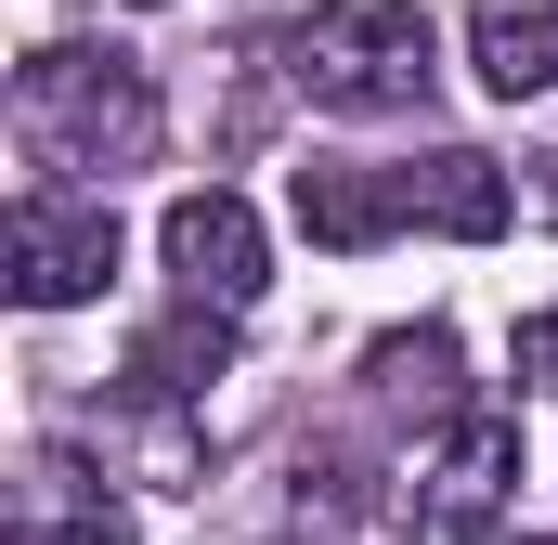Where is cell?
<instances>
[{"instance_id":"cell-1","label":"cell","mask_w":558,"mask_h":545,"mask_svg":"<svg viewBox=\"0 0 558 545\" xmlns=\"http://www.w3.org/2000/svg\"><path fill=\"white\" fill-rule=\"evenodd\" d=\"M299 234L312 247H390V234H507V169L481 143H441V156H312L299 169Z\"/></svg>"},{"instance_id":"cell-2","label":"cell","mask_w":558,"mask_h":545,"mask_svg":"<svg viewBox=\"0 0 558 545\" xmlns=\"http://www.w3.org/2000/svg\"><path fill=\"white\" fill-rule=\"evenodd\" d=\"M13 118L26 143L52 156V169H92V182H118L156 156V78H143L131 52H105V39H39L26 65H13Z\"/></svg>"},{"instance_id":"cell-3","label":"cell","mask_w":558,"mask_h":545,"mask_svg":"<svg viewBox=\"0 0 558 545\" xmlns=\"http://www.w3.org/2000/svg\"><path fill=\"white\" fill-rule=\"evenodd\" d=\"M286 78L338 118H428L441 92V26L416 0H312L286 26Z\"/></svg>"},{"instance_id":"cell-4","label":"cell","mask_w":558,"mask_h":545,"mask_svg":"<svg viewBox=\"0 0 558 545\" xmlns=\"http://www.w3.org/2000/svg\"><path fill=\"white\" fill-rule=\"evenodd\" d=\"M507 481H520V415H507V403L441 415V441H428L416 481H403L416 545H481V533H494V507H507Z\"/></svg>"},{"instance_id":"cell-5","label":"cell","mask_w":558,"mask_h":545,"mask_svg":"<svg viewBox=\"0 0 558 545\" xmlns=\"http://www.w3.org/2000/svg\"><path fill=\"white\" fill-rule=\"evenodd\" d=\"M0 272H13L26 312H78V299H105V272H118V208H105V195H13Z\"/></svg>"},{"instance_id":"cell-6","label":"cell","mask_w":558,"mask_h":545,"mask_svg":"<svg viewBox=\"0 0 558 545\" xmlns=\"http://www.w3.org/2000/svg\"><path fill=\"white\" fill-rule=\"evenodd\" d=\"M156 261H169V286H182L195 312H247V299H260V261H274V247H260V208L208 182V195H182V208L156 221Z\"/></svg>"},{"instance_id":"cell-7","label":"cell","mask_w":558,"mask_h":545,"mask_svg":"<svg viewBox=\"0 0 558 545\" xmlns=\"http://www.w3.org/2000/svg\"><path fill=\"white\" fill-rule=\"evenodd\" d=\"M13 545H131V507L105 494V468H78L65 441L26 455V494H13Z\"/></svg>"},{"instance_id":"cell-8","label":"cell","mask_w":558,"mask_h":545,"mask_svg":"<svg viewBox=\"0 0 558 545\" xmlns=\"http://www.w3.org/2000/svg\"><path fill=\"white\" fill-rule=\"evenodd\" d=\"M468 65H481L494 105L558 92V0H481V13H468Z\"/></svg>"},{"instance_id":"cell-9","label":"cell","mask_w":558,"mask_h":545,"mask_svg":"<svg viewBox=\"0 0 558 545\" xmlns=\"http://www.w3.org/2000/svg\"><path fill=\"white\" fill-rule=\"evenodd\" d=\"M234 364V312H169V325H143V351H131V403H195L208 377Z\"/></svg>"},{"instance_id":"cell-10","label":"cell","mask_w":558,"mask_h":545,"mask_svg":"<svg viewBox=\"0 0 558 545\" xmlns=\"http://www.w3.org/2000/svg\"><path fill=\"white\" fill-rule=\"evenodd\" d=\"M364 390H377V403H416V415H468V403H454V325L377 338V351H364Z\"/></svg>"},{"instance_id":"cell-11","label":"cell","mask_w":558,"mask_h":545,"mask_svg":"<svg viewBox=\"0 0 558 545\" xmlns=\"http://www.w3.org/2000/svg\"><path fill=\"white\" fill-rule=\"evenodd\" d=\"M351 481H364L351 455H299V468H286V545H338L351 533V520H364Z\"/></svg>"},{"instance_id":"cell-12","label":"cell","mask_w":558,"mask_h":545,"mask_svg":"<svg viewBox=\"0 0 558 545\" xmlns=\"http://www.w3.org/2000/svg\"><path fill=\"white\" fill-rule=\"evenodd\" d=\"M520 364H558V312H546V325H520Z\"/></svg>"},{"instance_id":"cell-13","label":"cell","mask_w":558,"mask_h":545,"mask_svg":"<svg viewBox=\"0 0 558 545\" xmlns=\"http://www.w3.org/2000/svg\"><path fill=\"white\" fill-rule=\"evenodd\" d=\"M143 13H156V0H143Z\"/></svg>"},{"instance_id":"cell-14","label":"cell","mask_w":558,"mask_h":545,"mask_svg":"<svg viewBox=\"0 0 558 545\" xmlns=\"http://www.w3.org/2000/svg\"><path fill=\"white\" fill-rule=\"evenodd\" d=\"M546 545H558V533H546Z\"/></svg>"}]
</instances>
